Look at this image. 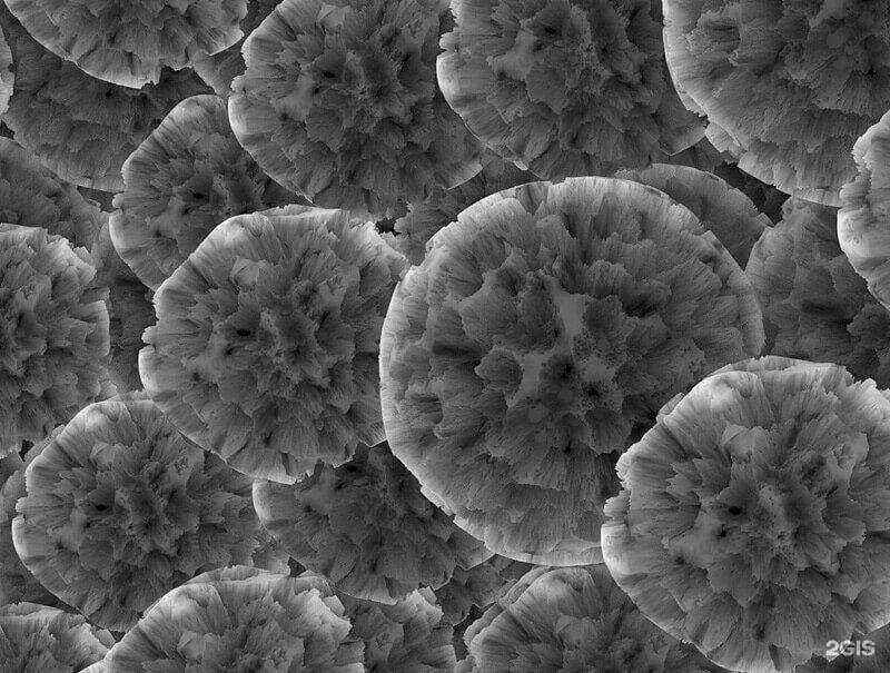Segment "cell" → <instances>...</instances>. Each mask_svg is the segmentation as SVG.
<instances>
[{
    "label": "cell",
    "instance_id": "obj_1",
    "mask_svg": "<svg viewBox=\"0 0 890 673\" xmlns=\"http://www.w3.org/2000/svg\"><path fill=\"white\" fill-rule=\"evenodd\" d=\"M421 487L384 441L359 442L337 468L318 459L291 486L265 479L255 494L261 524L291 557L343 592L393 603L461 562L454 516Z\"/></svg>",
    "mask_w": 890,
    "mask_h": 673
},
{
    "label": "cell",
    "instance_id": "obj_2",
    "mask_svg": "<svg viewBox=\"0 0 890 673\" xmlns=\"http://www.w3.org/2000/svg\"><path fill=\"white\" fill-rule=\"evenodd\" d=\"M112 228L126 255L172 270L225 220L290 204L317 207L267 175L236 138L217 96L181 101L128 158Z\"/></svg>",
    "mask_w": 890,
    "mask_h": 673
},
{
    "label": "cell",
    "instance_id": "obj_3",
    "mask_svg": "<svg viewBox=\"0 0 890 673\" xmlns=\"http://www.w3.org/2000/svg\"><path fill=\"white\" fill-rule=\"evenodd\" d=\"M14 86L1 115L20 143L75 185L125 192L122 169L169 112L195 96H217L192 67L161 70L158 85L131 88L93 77L38 42L0 1Z\"/></svg>",
    "mask_w": 890,
    "mask_h": 673
},
{
    "label": "cell",
    "instance_id": "obj_4",
    "mask_svg": "<svg viewBox=\"0 0 890 673\" xmlns=\"http://www.w3.org/2000/svg\"><path fill=\"white\" fill-rule=\"evenodd\" d=\"M838 211L805 202L753 246L744 274L761 316L760 356L835 364L888 390L889 309L843 253Z\"/></svg>",
    "mask_w": 890,
    "mask_h": 673
},
{
    "label": "cell",
    "instance_id": "obj_5",
    "mask_svg": "<svg viewBox=\"0 0 890 673\" xmlns=\"http://www.w3.org/2000/svg\"><path fill=\"white\" fill-rule=\"evenodd\" d=\"M4 2L43 47L113 83L158 85L164 67H190L216 30L202 12L209 1Z\"/></svg>",
    "mask_w": 890,
    "mask_h": 673
},
{
    "label": "cell",
    "instance_id": "obj_6",
    "mask_svg": "<svg viewBox=\"0 0 890 673\" xmlns=\"http://www.w3.org/2000/svg\"><path fill=\"white\" fill-rule=\"evenodd\" d=\"M1 222L41 226L89 255L110 214L14 140L1 137Z\"/></svg>",
    "mask_w": 890,
    "mask_h": 673
},
{
    "label": "cell",
    "instance_id": "obj_7",
    "mask_svg": "<svg viewBox=\"0 0 890 673\" xmlns=\"http://www.w3.org/2000/svg\"><path fill=\"white\" fill-rule=\"evenodd\" d=\"M228 612L216 587L191 583L165 595L126 637L82 672H139L158 659L187 654V640L219 634L229 626Z\"/></svg>",
    "mask_w": 890,
    "mask_h": 673
},
{
    "label": "cell",
    "instance_id": "obj_8",
    "mask_svg": "<svg viewBox=\"0 0 890 673\" xmlns=\"http://www.w3.org/2000/svg\"><path fill=\"white\" fill-rule=\"evenodd\" d=\"M535 181L541 179L532 171L522 170L512 161L495 155L481 172L466 182L451 189L434 187L425 200L413 205L404 217L382 229L383 239L413 266H421L428 240L456 220L464 209L488 195Z\"/></svg>",
    "mask_w": 890,
    "mask_h": 673
},
{
    "label": "cell",
    "instance_id": "obj_9",
    "mask_svg": "<svg viewBox=\"0 0 890 673\" xmlns=\"http://www.w3.org/2000/svg\"><path fill=\"white\" fill-rule=\"evenodd\" d=\"M154 291L136 275L121 279L100 291L93 301L103 299L110 320V350L105 359L107 384L113 385L122 399L145 390L139 368V350L148 346L142 339L147 327L157 323L151 298Z\"/></svg>",
    "mask_w": 890,
    "mask_h": 673
},
{
    "label": "cell",
    "instance_id": "obj_10",
    "mask_svg": "<svg viewBox=\"0 0 890 673\" xmlns=\"http://www.w3.org/2000/svg\"><path fill=\"white\" fill-rule=\"evenodd\" d=\"M823 608L795 587L771 583L768 614L762 629L764 640L798 652L825 654L827 643L818 630Z\"/></svg>",
    "mask_w": 890,
    "mask_h": 673
},
{
    "label": "cell",
    "instance_id": "obj_11",
    "mask_svg": "<svg viewBox=\"0 0 890 673\" xmlns=\"http://www.w3.org/2000/svg\"><path fill=\"white\" fill-rule=\"evenodd\" d=\"M318 591L299 616L293 617L278 604L275 620L286 633L304 640V666H333V655L352 624L327 608Z\"/></svg>",
    "mask_w": 890,
    "mask_h": 673
},
{
    "label": "cell",
    "instance_id": "obj_12",
    "mask_svg": "<svg viewBox=\"0 0 890 673\" xmlns=\"http://www.w3.org/2000/svg\"><path fill=\"white\" fill-rule=\"evenodd\" d=\"M342 601L352 624L340 643L364 642V671L389 672L388 656L394 643L404 636L403 624L389 620L377 601L355 597L330 585Z\"/></svg>",
    "mask_w": 890,
    "mask_h": 673
},
{
    "label": "cell",
    "instance_id": "obj_13",
    "mask_svg": "<svg viewBox=\"0 0 890 673\" xmlns=\"http://www.w3.org/2000/svg\"><path fill=\"white\" fill-rule=\"evenodd\" d=\"M247 14L239 22L244 36L228 49L214 55H207L204 49H198L190 61L199 78L212 88L220 99L228 103L233 95V82L237 77H244L247 70L241 48L251 32L269 16L280 1H246Z\"/></svg>",
    "mask_w": 890,
    "mask_h": 673
},
{
    "label": "cell",
    "instance_id": "obj_14",
    "mask_svg": "<svg viewBox=\"0 0 890 673\" xmlns=\"http://www.w3.org/2000/svg\"><path fill=\"white\" fill-rule=\"evenodd\" d=\"M295 577L291 574L268 572L243 581L215 582L211 585L218 591L229 615L253 601L270 595L293 617H296L303 613L316 591L296 594Z\"/></svg>",
    "mask_w": 890,
    "mask_h": 673
},
{
    "label": "cell",
    "instance_id": "obj_15",
    "mask_svg": "<svg viewBox=\"0 0 890 673\" xmlns=\"http://www.w3.org/2000/svg\"><path fill=\"white\" fill-rule=\"evenodd\" d=\"M847 543L837 537L821 519L791 530L777 544L798 571L812 566L824 576L839 566V553Z\"/></svg>",
    "mask_w": 890,
    "mask_h": 673
},
{
    "label": "cell",
    "instance_id": "obj_16",
    "mask_svg": "<svg viewBox=\"0 0 890 673\" xmlns=\"http://www.w3.org/2000/svg\"><path fill=\"white\" fill-rule=\"evenodd\" d=\"M741 610L742 606L728 592L714 591L685 613L684 641L693 643L706 654L726 640Z\"/></svg>",
    "mask_w": 890,
    "mask_h": 673
},
{
    "label": "cell",
    "instance_id": "obj_17",
    "mask_svg": "<svg viewBox=\"0 0 890 673\" xmlns=\"http://www.w3.org/2000/svg\"><path fill=\"white\" fill-rule=\"evenodd\" d=\"M558 278L564 289L570 293L596 298L619 296L622 301L633 295L644 279L629 274L619 265L606 261L585 265L574 259L564 260L560 265Z\"/></svg>",
    "mask_w": 890,
    "mask_h": 673
},
{
    "label": "cell",
    "instance_id": "obj_18",
    "mask_svg": "<svg viewBox=\"0 0 890 673\" xmlns=\"http://www.w3.org/2000/svg\"><path fill=\"white\" fill-rule=\"evenodd\" d=\"M722 667L742 672H775L762 631L740 616L726 640L705 654Z\"/></svg>",
    "mask_w": 890,
    "mask_h": 673
},
{
    "label": "cell",
    "instance_id": "obj_19",
    "mask_svg": "<svg viewBox=\"0 0 890 673\" xmlns=\"http://www.w3.org/2000/svg\"><path fill=\"white\" fill-rule=\"evenodd\" d=\"M619 166L602 161L581 150L552 142L548 149L530 162L528 170L541 181L556 184L568 177L601 176L615 177Z\"/></svg>",
    "mask_w": 890,
    "mask_h": 673
},
{
    "label": "cell",
    "instance_id": "obj_20",
    "mask_svg": "<svg viewBox=\"0 0 890 673\" xmlns=\"http://www.w3.org/2000/svg\"><path fill=\"white\" fill-rule=\"evenodd\" d=\"M848 495L862 507L866 533L889 530V471L854 465Z\"/></svg>",
    "mask_w": 890,
    "mask_h": 673
},
{
    "label": "cell",
    "instance_id": "obj_21",
    "mask_svg": "<svg viewBox=\"0 0 890 673\" xmlns=\"http://www.w3.org/2000/svg\"><path fill=\"white\" fill-rule=\"evenodd\" d=\"M725 526L700 509L689 528L664 544L668 554L708 570L721 556V536Z\"/></svg>",
    "mask_w": 890,
    "mask_h": 673
},
{
    "label": "cell",
    "instance_id": "obj_22",
    "mask_svg": "<svg viewBox=\"0 0 890 673\" xmlns=\"http://www.w3.org/2000/svg\"><path fill=\"white\" fill-rule=\"evenodd\" d=\"M662 585L686 613L713 592L708 570L695 566L678 556L666 554L662 568L656 572Z\"/></svg>",
    "mask_w": 890,
    "mask_h": 673
},
{
    "label": "cell",
    "instance_id": "obj_23",
    "mask_svg": "<svg viewBox=\"0 0 890 673\" xmlns=\"http://www.w3.org/2000/svg\"><path fill=\"white\" fill-rule=\"evenodd\" d=\"M633 595L640 608L668 633L684 641L685 613L662 585L659 573H645L633 583Z\"/></svg>",
    "mask_w": 890,
    "mask_h": 673
},
{
    "label": "cell",
    "instance_id": "obj_24",
    "mask_svg": "<svg viewBox=\"0 0 890 673\" xmlns=\"http://www.w3.org/2000/svg\"><path fill=\"white\" fill-rule=\"evenodd\" d=\"M712 174L746 195L752 200L756 210L763 214L773 226L782 220V206L791 195L752 177L738 168L735 164L730 165L724 161L718 166Z\"/></svg>",
    "mask_w": 890,
    "mask_h": 673
},
{
    "label": "cell",
    "instance_id": "obj_25",
    "mask_svg": "<svg viewBox=\"0 0 890 673\" xmlns=\"http://www.w3.org/2000/svg\"><path fill=\"white\" fill-rule=\"evenodd\" d=\"M479 293L466 308L469 310L467 325L483 336L498 335L512 329L517 317L511 297L492 287Z\"/></svg>",
    "mask_w": 890,
    "mask_h": 673
},
{
    "label": "cell",
    "instance_id": "obj_26",
    "mask_svg": "<svg viewBox=\"0 0 890 673\" xmlns=\"http://www.w3.org/2000/svg\"><path fill=\"white\" fill-rule=\"evenodd\" d=\"M89 259L96 267V276L83 290L80 297L81 304L92 303L98 293L108 289L121 279L136 276L118 255L111 240L109 222L103 226Z\"/></svg>",
    "mask_w": 890,
    "mask_h": 673
},
{
    "label": "cell",
    "instance_id": "obj_27",
    "mask_svg": "<svg viewBox=\"0 0 890 673\" xmlns=\"http://www.w3.org/2000/svg\"><path fill=\"white\" fill-rule=\"evenodd\" d=\"M708 575L714 591L728 592L742 607L754 596L760 582L742 553L720 556L708 568Z\"/></svg>",
    "mask_w": 890,
    "mask_h": 673
},
{
    "label": "cell",
    "instance_id": "obj_28",
    "mask_svg": "<svg viewBox=\"0 0 890 673\" xmlns=\"http://www.w3.org/2000/svg\"><path fill=\"white\" fill-rule=\"evenodd\" d=\"M821 518L828 528L846 543L861 545L866 536L862 507L848 495V488H838L825 498Z\"/></svg>",
    "mask_w": 890,
    "mask_h": 673
},
{
    "label": "cell",
    "instance_id": "obj_29",
    "mask_svg": "<svg viewBox=\"0 0 890 673\" xmlns=\"http://www.w3.org/2000/svg\"><path fill=\"white\" fill-rule=\"evenodd\" d=\"M831 592L851 602L873 582L872 570L861 545L847 543L839 553V566L825 576Z\"/></svg>",
    "mask_w": 890,
    "mask_h": 673
},
{
    "label": "cell",
    "instance_id": "obj_30",
    "mask_svg": "<svg viewBox=\"0 0 890 673\" xmlns=\"http://www.w3.org/2000/svg\"><path fill=\"white\" fill-rule=\"evenodd\" d=\"M859 623L853 602L838 593L831 594V600L823 608V616L818 624V630L827 643V649L833 643L849 642Z\"/></svg>",
    "mask_w": 890,
    "mask_h": 673
},
{
    "label": "cell",
    "instance_id": "obj_31",
    "mask_svg": "<svg viewBox=\"0 0 890 673\" xmlns=\"http://www.w3.org/2000/svg\"><path fill=\"white\" fill-rule=\"evenodd\" d=\"M861 633L877 630L889 622V580L873 581L854 598Z\"/></svg>",
    "mask_w": 890,
    "mask_h": 673
},
{
    "label": "cell",
    "instance_id": "obj_32",
    "mask_svg": "<svg viewBox=\"0 0 890 673\" xmlns=\"http://www.w3.org/2000/svg\"><path fill=\"white\" fill-rule=\"evenodd\" d=\"M724 161L733 165L738 162V159L732 157L729 152H720L716 150L706 137H703L692 147L675 155L669 156L657 149L653 157V162L686 166L708 172H713V170Z\"/></svg>",
    "mask_w": 890,
    "mask_h": 673
},
{
    "label": "cell",
    "instance_id": "obj_33",
    "mask_svg": "<svg viewBox=\"0 0 890 673\" xmlns=\"http://www.w3.org/2000/svg\"><path fill=\"white\" fill-rule=\"evenodd\" d=\"M664 666L669 672H711L718 671L719 665L693 643L676 640L668 651Z\"/></svg>",
    "mask_w": 890,
    "mask_h": 673
},
{
    "label": "cell",
    "instance_id": "obj_34",
    "mask_svg": "<svg viewBox=\"0 0 890 673\" xmlns=\"http://www.w3.org/2000/svg\"><path fill=\"white\" fill-rule=\"evenodd\" d=\"M794 587L822 607L831 600L832 592L827 577L812 566L798 572Z\"/></svg>",
    "mask_w": 890,
    "mask_h": 673
},
{
    "label": "cell",
    "instance_id": "obj_35",
    "mask_svg": "<svg viewBox=\"0 0 890 673\" xmlns=\"http://www.w3.org/2000/svg\"><path fill=\"white\" fill-rule=\"evenodd\" d=\"M500 364H496L494 358L490 356L485 359V367L483 369L484 377L488 378L493 385L503 389H513L520 382L521 370L514 358L507 359L504 353L496 354Z\"/></svg>",
    "mask_w": 890,
    "mask_h": 673
},
{
    "label": "cell",
    "instance_id": "obj_36",
    "mask_svg": "<svg viewBox=\"0 0 890 673\" xmlns=\"http://www.w3.org/2000/svg\"><path fill=\"white\" fill-rule=\"evenodd\" d=\"M798 572L797 567L777 548L769 564L764 582L794 588Z\"/></svg>",
    "mask_w": 890,
    "mask_h": 673
},
{
    "label": "cell",
    "instance_id": "obj_37",
    "mask_svg": "<svg viewBox=\"0 0 890 673\" xmlns=\"http://www.w3.org/2000/svg\"><path fill=\"white\" fill-rule=\"evenodd\" d=\"M495 603L496 602H490L483 607H479L475 603H472L467 617L463 622L453 625L452 646L454 647L455 659L457 662L465 660L469 655L468 645L464 641L465 632L475 621L481 618L484 615V613L488 608H491Z\"/></svg>",
    "mask_w": 890,
    "mask_h": 673
},
{
    "label": "cell",
    "instance_id": "obj_38",
    "mask_svg": "<svg viewBox=\"0 0 890 673\" xmlns=\"http://www.w3.org/2000/svg\"><path fill=\"white\" fill-rule=\"evenodd\" d=\"M871 174L872 169L863 165L861 168V174L858 176L857 180L847 186L841 195L843 199L844 211L849 212L852 210H858L863 207L866 204V196L871 186Z\"/></svg>",
    "mask_w": 890,
    "mask_h": 673
},
{
    "label": "cell",
    "instance_id": "obj_39",
    "mask_svg": "<svg viewBox=\"0 0 890 673\" xmlns=\"http://www.w3.org/2000/svg\"><path fill=\"white\" fill-rule=\"evenodd\" d=\"M267 570H260L256 567L249 566H237V567H229V568H217L211 572H207L204 574L198 575L195 578H191L187 582V584L191 583H208L212 584L215 582H225V581H243L253 576H257L264 573H268Z\"/></svg>",
    "mask_w": 890,
    "mask_h": 673
},
{
    "label": "cell",
    "instance_id": "obj_40",
    "mask_svg": "<svg viewBox=\"0 0 890 673\" xmlns=\"http://www.w3.org/2000/svg\"><path fill=\"white\" fill-rule=\"evenodd\" d=\"M769 651L774 669L778 672H792L812 655L809 652H798L772 643H769Z\"/></svg>",
    "mask_w": 890,
    "mask_h": 673
},
{
    "label": "cell",
    "instance_id": "obj_41",
    "mask_svg": "<svg viewBox=\"0 0 890 673\" xmlns=\"http://www.w3.org/2000/svg\"><path fill=\"white\" fill-rule=\"evenodd\" d=\"M312 590H317L320 597L334 595V591L328 581L317 572L309 570L295 577L294 592L296 594H301L303 592Z\"/></svg>",
    "mask_w": 890,
    "mask_h": 673
},
{
    "label": "cell",
    "instance_id": "obj_42",
    "mask_svg": "<svg viewBox=\"0 0 890 673\" xmlns=\"http://www.w3.org/2000/svg\"><path fill=\"white\" fill-rule=\"evenodd\" d=\"M77 189L88 202L96 205L101 211L110 215L118 211L113 205V199L118 194L80 185H77Z\"/></svg>",
    "mask_w": 890,
    "mask_h": 673
},
{
    "label": "cell",
    "instance_id": "obj_43",
    "mask_svg": "<svg viewBox=\"0 0 890 673\" xmlns=\"http://www.w3.org/2000/svg\"><path fill=\"white\" fill-rule=\"evenodd\" d=\"M320 598H322L323 603H324V604H325V605H326V606H327V607H328V608H329V610H330V611H332L334 614H336L337 616H339V617H342V618H344V620H349V618H348V616H347V614H346V612H345V607H344V605H342V604H343V603H342V601L339 600V597H338L336 594H334L333 596H328V597H320Z\"/></svg>",
    "mask_w": 890,
    "mask_h": 673
},
{
    "label": "cell",
    "instance_id": "obj_44",
    "mask_svg": "<svg viewBox=\"0 0 890 673\" xmlns=\"http://www.w3.org/2000/svg\"><path fill=\"white\" fill-rule=\"evenodd\" d=\"M288 567L293 576H298L306 571V566L291 556L288 558Z\"/></svg>",
    "mask_w": 890,
    "mask_h": 673
},
{
    "label": "cell",
    "instance_id": "obj_45",
    "mask_svg": "<svg viewBox=\"0 0 890 673\" xmlns=\"http://www.w3.org/2000/svg\"><path fill=\"white\" fill-rule=\"evenodd\" d=\"M1 137H4L10 140H14V132L8 127V125L1 120Z\"/></svg>",
    "mask_w": 890,
    "mask_h": 673
}]
</instances>
